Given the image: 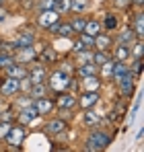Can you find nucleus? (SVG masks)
Listing matches in <instances>:
<instances>
[{"instance_id": "1", "label": "nucleus", "mask_w": 144, "mask_h": 152, "mask_svg": "<svg viewBox=\"0 0 144 152\" xmlns=\"http://www.w3.org/2000/svg\"><path fill=\"white\" fill-rule=\"evenodd\" d=\"M72 74H68V72H64V70H51L48 74V78H46V84H48L49 93H62V91H68L72 86Z\"/></svg>"}, {"instance_id": "2", "label": "nucleus", "mask_w": 144, "mask_h": 152, "mask_svg": "<svg viewBox=\"0 0 144 152\" xmlns=\"http://www.w3.org/2000/svg\"><path fill=\"white\" fill-rule=\"evenodd\" d=\"M109 144H111V136L93 127V132H91L89 138L84 140V146H82V148L87 152H101V150H105Z\"/></svg>"}, {"instance_id": "3", "label": "nucleus", "mask_w": 144, "mask_h": 152, "mask_svg": "<svg viewBox=\"0 0 144 152\" xmlns=\"http://www.w3.org/2000/svg\"><path fill=\"white\" fill-rule=\"evenodd\" d=\"M27 138V132H25V126L21 124H12L8 134L4 136V144H8V148H21Z\"/></svg>"}, {"instance_id": "4", "label": "nucleus", "mask_w": 144, "mask_h": 152, "mask_svg": "<svg viewBox=\"0 0 144 152\" xmlns=\"http://www.w3.org/2000/svg\"><path fill=\"white\" fill-rule=\"evenodd\" d=\"M27 78L31 80V84L46 82V78H48V68H46V64H41L39 60H35V64L31 62V64L27 66Z\"/></svg>"}, {"instance_id": "5", "label": "nucleus", "mask_w": 144, "mask_h": 152, "mask_svg": "<svg viewBox=\"0 0 144 152\" xmlns=\"http://www.w3.org/2000/svg\"><path fill=\"white\" fill-rule=\"evenodd\" d=\"M8 45H10V50H12V51H15V50H21V48L35 45V33H33V31H29V29H21Z\"/></svg>"}, {"instance_id": "6", "label": "nucleus", "mask_w": 144, "mask_h": 152, "mask_svg": "<svg viewBox=\"0 0 144 152\" xmlns=\"http://www.w3.org/2000/svg\"><path fill=\"white\" fill-rule=\"evenodd\" d=\"M15 119H17V124H21V126H31L33 121H37L39 119V113H37V109H35V105L31 103V105H27L23 109H17V115H15Z\"/></svg>"}, {"instance_id": "7", "label": "nucleus", "mask_w": 144, "mask_h": 152, "mask_svg": "<svg viewBox=\"0 0 144 152\" xmlns=\"http://www.w3.org/2000/svg\"><path fill=\"white\" fill-rule=\"evenodd\" d=\"M76 95H72L70 91H62V93H56V109L60 111H72L76 109Z\"/></svg>"}, {"instance_id": "8", "label": "nucleus", "mask_w": 144, "mask_h": 152, "mask_svg": "<svg viewBox=\"0 0 144 152\" xmlns=\"http://www.w3.org/2000/svg\"><path fill=\"white\" fill-rule=\"evenodd\" d=\"M12 58H15V62L29 66L31 62H35V60H37V50H35V45L21 48V50H15V51H12Z\"/></svg>"}, {"instance_id": "9", "label": "nucleus", "mask_w": 144, "mask_h": 152, "mask_svg": "<svg viewBox=\"0 0 144 152\" xmlns=\"http://www.w3.org/2000/svg\"><path fill=\"white\" fill-rule=\"evenodd\" d=\"M33 105H35V109H37L39 117H48V115H51V113L56 111V101H54L51 97H48V95H46V97L35 99Z\"/></svg>"}, {"instance_id": "10", "label": "nucleus", "mask_w": 144, "mask_h": 152, "mask_svg": "<svg viewBox=\"0 0 144 152\" xmlns=\"http://www.w3.org/2000/svg\"><path fill=\"white\" fill-rule=\"evenodd\" d=\"M19 80L15 76H4V80L0 82V95L2 97H15L19 95Z\"/></svg>"}, {"instance_id": "11", "label": "nucleus", "mask_w": 144, "mask_h": 152, "mask_svg": "<svg viewBox=\"0 0 144 152\" xmlns=\"http://www.w3.org/2000/svg\"><path fill=\"white\" fill-rule=\"evenodd\" d=\"M97 103H99V91H82L80 99H76V107H80L84 111V109L97 107Z\"/></svg>"}, {"instance_id": "12", "label": "nucleus", "mask_w": 144, "mask_h": 152, "mask_svg": "<svg viewBox=\"0 0 144 152\" xmlns=\"http://www.w3.org/2000/svg\"><path fill=\"white\" fill-rule=\"evenodd\" d=\"M120 29V27H118ZM138 37H136V33L132 31V27L130 25H126V27H121L120 31L115 33V37H113V41L115 43H121V45H128V48H132V43L136 41Z\"/></svg>"}, {"instance_id": "13", "label": "nucleus", "mask_w": 144, "mask_h": 152, "mask_svg": "<svg viewBox=\"0 0 144 152\" xmlns=\"http://www.w3.org/2000/svg\"><path fill=\"white\" fill-rule=\"evenodd\" d=\"M113 35L107 33V31H101L99 35H95V48L93 50H101V51H111L113 48Z\"/></svg>"}, {"instance_id": "14", "label": "nucleus", "mask_w": 144, "mask_h": 152, "mask_svg": "<svg viewBox=\"0 0 144 152\" xmlns=\"http://www.w3.org/2000/svg\"><path fill=\"white\" fill-rule=\"evenodd\" d=\"M43 127H46V132H48L49 136H62V134L68 129V124H66L64 119L56 117V119H48Z\"/></svg>"}, {"instance_id": "15", "label": "nucleus", "mask_w": 144, "mask_h": 152, "mask_svg": "<svg viewBox=\"0 0 144 152\" xmlns=\"http://www.w3.org/2000/svg\"><path fill=\"white\" fill-rule=\"evenodd\" d=\"M56 21H60V15L56 10H39L37 12V27H41V29H48Z\"/></svg>"}, {"instance_id": "16", "label": "nucleus", "mask_w": 144, "mask_h": 152, "mask_svg": "<svg viewBox=\"0 0 144 152\" xmlns=\"http://www.w3.org/2000/svg\"><path fill=\"white\" fill-rule=\"evenodd\" d=\"M37 60L41 62V64H56L58 62V50L56 48H51V45H43L41 50L37 51Z\"/></svg>"}, {"instance_id": "17", "label": "nucleus", "mask_w": 144, "mask_h": 152, "mask_svg": "<svg viewBox=\"0 0 144 152\" xmlns=\"http://www.w3.org/2000/svg\"><path fill=\"white\" fill-rule=\"evenodd\" d=\"M134 74L132 72H128L126 76H121L120 80H118V86H120V93H121V97H132V93H134Z\"/></svg>"}, {"instance_id": "18", "label": "nucleus", "mask_w": 144, "mask_h": 152, "mask_svg": "<svg viewBox=\"0 0 144 152\" xmlns=\"http://www.w3.org/2000/svg\"><path fill=\"white\" fill-rule=\"evenodd\" d=\"M130 27H132V31L136 33L138 39H142V37H144V12H142V8H138V10L132 15V19H130Z\"/></svg>"}, {"instance_id": "19", "label": "nucleus", "mask_w": 144, "mask_h": 152, "mask_svg": "<svg viewBox=\"0 0 144 152\" xmlns=\"http://www.w3.org/2000/svg\"><path fill=\"white\" fill-rule=\"evenodd\" d=\"M101 124V113L97 111L95 107H91V109H84V113H82V126L84 127H97Z\"/></svg>"}, {"instance_id": "20", "label": "nucleus", "mask_w": 144, "mask_h": 152, "mask_svg": "<svg viewBox=\"0 0 144 152\" xmlns=\"http://www.w3.org/2000/svg\"><path fill=\"white\" fill-rule=\"evenodd\" d=\"M101 84H103V80L99 76H84L78 80L80 91H101Z\"/></svg>"}, {"instance_id": "21", "label": "nucleus", "mask_w": 144, "mask_h": 152, "mask_svg": "<svg viewBox=\"0 0 144 152\" xmlns=\"http://www.w3.org/2000/svg\"><path fill=\"white\" fill-rule=\"evenodd\" d=\"M6 76H15V78H25L27 76V66L25 64H19V62H10L4 70H2Z\"/></svg>"}, {"instance_id": "22", "label": "nucleus", "mask_w": 144, "mask_h": 152, "mask_svg": "<svg viewBox=\"0 0 144 152\" xmlns=\"http://www.w3.org/2000/svg\"><path fill=\"white\" fill-rule=\"evenodd\" d=\"M99 72V66L93 64V62H89V64H78L76 68H74V74L78 76V78H84V76H97Z\"/></svg>"}, {"instance_id": "23", "label": "nucleus", "mask_w": 144, "mask_h": 152, "mask_svg": "<svg viewBox=\"0 0 144 152\" xmlns=\"http://www.w3.org/2000/svg\"><path fill=\"white\" fill-rule=\"evenodd\" d=\"M111 58L118 60V62H128V60H130V48H128V45H121V43H113V48H111Z\"/></svg>"}, {"instance_id": "24", "label": "nucleus", "mask_w": 144, "mask_h": 152, "mask_svg": "<svg viewBox=\"0 0 144 152\" xmlns=\"http://www.w3.org/2000/svg\"><path fill=\"white\" fill-rule=\"evenodd\" d=\"M113 58H109L107 62H103L101 66H99V72H97V76L103 80V82H107V80H111V74H113Z\"/></svg>"}, {"instance_id": "25", "label": "nucleus", "mask_w": 144, "mask_h": 152, "mask_svg": "<svg viewBox=\"0 0 144 152\" xmlns=\"http://www.w3.org/2000/svg\"><path fill=\"white\" fill-rule=\"evenodd\" d=\"M56 35H58V37H62V39H72L76 33L72 31L70 21H62V19H60V23H58V29H56Z\"/></svg>"}, {"instance_id": "26", "label": "nucleus", "mask_w": 144, "mask_h": 152, "mask_svg": "<svg viewBox=\"0 0 144 152\" xmlns=\"http://www.w3.org/2000/svg\"><path fill=\"white\" fill-rule=\"evenodd\" d=\"M101 25H103V31L113 33V31L120 27V19H118V15H115V12H107V15H105V21H103Z\"/></svg>"}, {"instance_id": "27", "label": "nucleus", "mask_w": 144, "mask_h": 152, "mask_svg": "<svg viewBox=\"0 0 144 152\" xmlns=\"http://www.w3.org/2000/svg\"><path fill=\"white\" fill-rule=\"evenodd\" d=\"M33 101L35 99H39V97H46V95H49V88L46 82H39V84H31V88H29V93H27Z\"/></svg>"}, {"instance_id": "28", "label": "nucleus", "mask_w": 144, "mask_h": 152, "mask_svg": "<svg viewBox=\"0 0 144 152\" xmlns=\"http://www.w3.org/2000/svg\"><path fill=\"white\" fill-rule=\"evenodd\" d=\"M89 8H91V0H70L72 15H84Z\"/></svg>"}, {"instance_id": "29", "label": "nucleus", "mask_w": 144, "mask_h": 152, "mask_svg": "<svg viewBox=\"0 0 144 152\" xmlns=\"http://www.w3.org/2000/svg\"><path fill=\"white\" fill-rule=\"evenodd\" d=\"M128 72H130V64H128V62H118V60H115V62H113V74H111V80L118 82L121 76H126Z\"/></svg>"}, {"instance_id": "30", "label": "nucleus", "mask_w": 144, "mask_h": 152, "mask_svg": "<svg viewBox=\"0 0 144 152\" xmlns=\"http://www.w3.org/2000/svg\"><path fill=\"white\" fill-rule=\"evenodd\" d=\"M103 31V25L97 21V19H87V25H84V31L82 33H87V35H91V37H95Z\"/></svg>"}, {"instance_id": "31", "label": "nucleus", "mask_w": 144, "mask_h": 152, "mask_svg": "<svg viewBox=\"0 0 144 152\" xmlns=\"http://www.w3.org/2000/svg\"><path fill=\"white\" fill-rule=\"evenodd\" d=\"M84 25H87V19H84L82 15H74L70 19V27H72V31H74L76 35L84 31Z\"/></svg>"}, {"instance_id": "32", "label": "nucleus", "mask_w": 144, "mask_h": 152, "mask_svg": "<svg viewBox=\"0 0 144 152\" xmlns=\"http://www.w3.org/2000/svg\"><path fill=\"white\" fill-rule=\"evenodd\" d=\"M76 56V66L78 64H89V62H93V50H80V51H76L74 53Z\"/></svg>"}, {"instance_id": "33", "label": "nucleus", "mask_w": 144, "mask_h": 152, "mask_svg": "<svg viewBox=\"0 0 144 152\" xmlns=\"http://www.w3.org/2000/svg\"><path fill=\"white\" fill-rule=\"evenodd\" d=\"M111 58V51H101V50H93V64L101 66L103 62H107Z\"/></svg>"}, {"instance_id": "34", "label": "nucleus", "mask_w": 144, "mask_h": 152, "mask_svg": "<svg viewBox=\"0 0 144 152\" xmlns=\"http://www.w3.org/2000/svg\"><path fill=\"white\" fill-rule=\"evenodd\" d=\"M76 39H78L87 50H93V48H95V37H91V35H87V33H78Z\"/></svg>"}, {"instance_id": "35", "label": "nucleus", "mask_w": 144, "mask_h": 152, "mask_svg": "<svg viewBox=\"0 0 144 152\" xmlns=\"http://www.w3.org/2000/svg\"><path fill=\"white\" fill-rule=\"evenodd\" d=\"M58 15H68L70 12V0H56V8Z\"/></svg>"}, {"instance_id": "36", "label": "nucleus", "mask_w": 144, "mask_h": 152, "mask_svg": "<svg viewBox=\"0 0 144 152\" xmlns=\"http://www.w3.org/2000/svg\"><path fill=\"white\" fill-rule=\"evenodd\" d=\"M10 62H15L12 53H10V51H0V70H4Z\"/></svg>"}, {"instance_id": "37", "label": "nucleus", "mask_w": 144, "mask_h": 152, "mask_svg": "<svg viewBox=\"0 0 144 152\" xmlns=\"http://www.w3.org/2000/svg\"><path fill=\"white\" fill-rule=\"evenodd\" d=\"M56 8V0H39L37 2V12L39 10H54Z\"/></svg>"}, {"instance_id": "38", "label": "nucleus", "mask_w": 144, "mask_h": 152, "mask_svg": "<svg viewBox=\"0 0 144 152\" xmlns=\"http://www.w3.org/2000/svg\"><path fill=\"white\" fill-rule=\"evenodd\" d=\"M10 126H12V121H0V140H4V136L8 134Z\"/></svg>"}, {"instance_id": "39", "label": "nucleus", "mask_w": 144, "mask_h": 152, "mask_svg": "<svg viewBox=\"0 0 144 152\" xmlns=\"http://www.w3.org/2000/svg\"><path fill=\"white\" fill-rule=\"evenodd\" d=\"M6 17H8V15H6V10L0 6V23H4V21H6Z\"/></svg>"}, {"instance_id": "40", "label": "nucleus", "mask_w": 144, "mask_h": 152, "mask_svg": "<svg viewBox=\"0 0 144 152\" xmlns=\"http://www.w3.org/2000/svg\"><path fill=\"white\" fill-rule=\"evenodd\" d=\"M2 4H4V0H0V6H2Z\"/></svg>"}]
</instances>
